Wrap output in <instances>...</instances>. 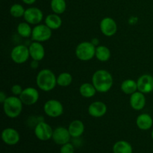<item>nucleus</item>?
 Masks as SVG:
<instances>
[{
	"instance_id": "11",
	"label": "nucleus",
	"mask_w": 153,
	"mask_h": 153,
	"mask_svg": "<svg viewBox=\"0 0 153 153\" xmlns=\"http://www.w3.org/2000/svg\"><path fill=\"white\" fill-rule=\"evenodd\" d=\"M100 28L102 33L106 37H112L117 31V25L116 21L109 16L102 19L100 24Z\"/></svg>"
},
{
	"instance_id": "19",
	"label": "nucleus",
	"mask_w": 153,
	"mask_h": 153,
	"mask_svg": "<svg viewBox=\"0 0 153 153\" xmlns=\"http://www.w3.org/2000/svg\"><path fill=\"white\" fill-rule=\"evenodd\" d=\"M136 125L140 130L150 129L153 125L152 117L148 114H141L136 119Z\"/></svg>"
},
{
	"instance_id": "10",
	"label": "nucleus",
	"mask_w": 153,
	"mask_h": 153,
	"mask_svg": "<svg viewBox=\"0 0 153 153\" xmlns=\"http://www.w3.org/2000/svg\"><path fill=\"white\" fill-rule=\"evenodd\" d=\"M39 92L36 88L33 87H28L22 91L19 96V99L25 105H32L35 104L39 100Z\"/></svg>"
},
{
	"instance_id": "7",
	"label": "nucleus",
	"mask_w": 153,
	"mask_h": 153,
	"mask_svg": "<svg viewBox=\"0 0 153 153\" xmlns=\"http://www.w3.org/2000/svg\"><path fill=\"white\" fill-rule=\"evenodd\" d=\"M30 57L28 47L24 45H18L13 48L10 52L12 61L17 64H22L26 62Z\"/></svg>"
},
{
	"instance_id": "21",
	"label": "nucleus",
	"mask_w": 153,
	"mask_h": 153,
	"mask_svg": "<svg viewBox=\"0 0 153 153\" xmlns=\"http://www.w3.org/2000/svg\"><path fill=\"white\" fill-rule=\"evenodd\" d=\"M120 88L124 94L131 95L137 91V83L133 79H126L122 82Z\"/></svg>"
},
{
	"instance_id": "18",
	"label": "nucleus",
	"mask_w": 153,
	"mask_h": 153,
	"mask_svg": "<svg viewBox=\"0 0 153 153\" xmlns=\"http://www.w3.org/2000/svg\"><path fill=\"white\" fill-rule=\"evenodd\" d=\"M69 132L73 138H79L85 132V124L79 120L72 121L68 127Z\"/></svg>"
},
{
	"instance_id": "2",
	"label": "nucleus",
	"mask_w": 153,
	"mask_h": 153,
	"mask_svg": "<svg viewBox=\"0 0 153 153\" xmlns=\"http://www.w3.org/2000/svg\"><path fill=\"white\" fill-rule=\"evenodd\" d=\"M36 83L41 91L49 92L55 89L57 85V77L52 70L43 69L37 73Z\"/></svg>"
},
{
	"instance_id": "23",
	"label": "nucleus",
	"mask_w": 153,
	"mask_h": 153,
	"mask_svg": "<svg viewBox=\"0 0 153 153\" xmlns=\"http://www.w3.org/2000/svg\"><path fill=\"white\" fill-rule=\"evenodd\" d=\"M132 152L131 145L126 140H119L113 146L114 153H132Z\"/></svg>"
},
{
	"instance_id": "25",
	"label": "nucleus",
	"mask_w": 153,
	"mask_h": 153,
	"mask_svg": "<svg viewBox=\"0 0 153 153\" xmlns=\"http://www.w3.org/2000/svg\"><path fill=\"white\" fill-rule=\"evenodd\" d=\"M50 7L53 13L62 14L67 9V2L65 0H51Z\"/></svg>"
},
{
	"instance_id": "9",
	"label": "nucleus",
	"mask_w": 153,
	"mask_h": 153,
	"mask_svg": "<svg viewBox=\"0 0 153 153\" xmlns=\"http://www.w3.org/2000/svg\"><path fill=\"white\" fill-rule=\"evenodd\" d=\"M25 22L30 25H38L40 24L43 19V13L40 8L36 7H30L25 9L23 16Z\"/></svg>"
},
{
	"instance_id": "4",
	"label": "nucleus",
	"mask_w": 153,
	"mask_h": 153,
	"mask_svg": "<svg viewBox=\"0 0 153 153\" xmlns=\"http://www.w3.org/2000/svg\"><path fill=\"white\" fill-rule=\"evenodd\" d=\"M96 48L97 47L91 42H82L76 46L75 53L79 60L88 61L95 57Z\"/></svg>"
},
{
	"instance_id": "28",
	"label": "nucleus",
	"mask_w": 153,
	"mask_h": 153,
	"mask_svg": "<svg viewBox=\"0 0 153 153\" xmlns=\"http://www.w3.org/2000/svg\"><path fill=\"white\" fill-rule=\"evenodd\" d=\"M25 9L23 6L20 4H13L10 7V13L13 17L14 18H20L24 16L25 14Z\"/></svg>"
},
{
	"instance_id": "31",
	"label": "nucleus",
	"mask_w": 153,
	"mask_h": 153,
	"mask_svg": "<svg viewBox=\"0 0 153 153\" xmlns=\"http://www.w3.org/2000/svg\"><path fill=\"white\" fill-rule=\"evenodd\" d=\"M30 66H31V67L32 69L36 70V69H37L39 66V61H35V60H32V61H31V65Z\"/></svg>"
},
{
	"instance_id": "26",
	"label": "nucleus",
	"mask_w": 153,
	"mask_h": 153,
	"mask_svg": "<svg viewBox=\"0 0 153 153\" xmlns=\"http://www.w3.org/2000/svg\"><path fill=\"white\" fill-rule=\"evenodd\" d=\"M32 29L33 28H31V25L27 22H20L16 28L18 34L24 38H28V37H31Z\"/></svg>"
},
{
	"instance_id": "17",
	"label": "nucleus",
	"mask_w": 153,
	"mask_h": 153,
	"mask_svg": "<svg viewBox=\"0 0 153 153\" xmlns=\"http://www.w3.org/2000/svg\"><path fill=\"white\" fill-rule=\"evenodd\" d=\"M129 103L131 107L135 111H140L146 105V97L144 94L136 91L130 95Z\"/></svg>"
},
{
	"instance_id": "8",
	"label": "nucleus",
	"mask_w": 153,
	"mask_h": 153,
	"mask_svg": "<svg viewBox=\"0 0 153 153\" xmlns=\"http://www.w3.org/2000/svg\"><path fill=\"white\" fill-rule=\"evenodd\" d=\"M34 134L37 139L42 141H46L52 138L54 130L52 127L46 123L44 120L39 123L35 127H34Z\"/></svg>"
},
{
	"instance_id": "14",
	"label": "nucleus",
	"mask_w": 153,
	"mask_h": 153,
	"mask_svg": "<svg viewBox=\"0 0 153 153\" xmlns=\"http://www.w3.org/2000/svg\"><path fill=\"white\" fill-rule=\"evenodd\" d=\"M1 139L4 143L13 146L19 143L20 140V135L15 128H6L1 132Z\"/></svg>"
},
{
	"instance_id": "29",
	"label": "nucleus",
	"mask_w": 153,
	"mask_h": 153,
	"mask_svg": "<svg viewBox=\"0 0 153 153\" xmlns=\"http://www.w3.org/2000/svg\"><path fill=\"white\" fill-rule=\"evenodd\" d=\"M74 146L70 142L62 145L61 147V149H60V153H74Z\"/></svg>"
},
{
	"instance_id": "24",
	"label": "nucleus",
	"mask_w": 153,
	"mask_h": 153,
	"mask_svg": "<svg viewBox=\"0 0 153 153\" xmlns=\"http://www.w3.org/2000/svg\"><path fill=\"white\" fill-rule=\"evenodd\" d=\"M79 93L85 98H91V97L95 96L97 90H96L95 87L94 86L93 84L86 82V83L82 84L80 86Z\"/></svg>"
},
{
	"instance_id": "3",
	"label": "nucleus",
	"mask_w": 153,
	"mask_h": 153,
	"mask_svg": "<svg viewBox=\"0 0 153 153\" xmlns=\"http://www.w3.org/2000/svg\"><path fill=\"white\" fill-rule=\"evenodd\" d=\"M2 105L4 114L9 118H16L22 112L23 103L19 97L12 96L7 97Z\"/></svg>"
},
{
	"instance_id": "12",
	"label": "nucleus",
	"mask_w": 153,
	"mask_h": 153,
	"mask_svg": "<svg viewBox=\"0 0 153 153\" xmlns=\"http://www.w3.org/2000/svg\"><path fill=\"white\" fill-rule=\"evenodd\" d=\"M137 91L146 94L153 91V76L149 74H143L137 81Z\"/></svg>"
},
{
	"instance_id": "15",
	"label": "nucleus",
	"mask_w": 153,
	"mask_h": 153,
	"mask_svg": "<svg viewBox=\"0 0 153 153\" xmlns=\"http://www.w3.org/2000/svg\"><path fill=\"white\" fill-rule=\"evenodd\" d=\"M107 110V105L104 102L100 101H96L90 105L88 111V114L93 117L100 118L105 114Z\"/></svg>"
},
{
	"instance_id": "5",
	"label": "nucleus",
	"mask_w": 153,
	"mask_h": 153,
	"mask_svg": "<svg viewBox=\"0 0 153 153\" xmlns=\"http://www.w3.org/2000/svg\"><path fill=\"white\" fill-rule=\"evenodd\" d=\"M52 30L46 24H38L33 28L31 37L33 41L43 43L49 40L52 37Z\"/></svg>"
},
{
	"instance_id": "32",
	"label": "nucleus",
	"mask_w": 153,
	"mask_h": 153,
	"mask_svg": "<svg viewBox=\"0 0 153 153\" xmlns=\"http://www.w3.org/2000/svg\"><path fill=\"white\" fill-rule=\"evenodd\" d=\"M6 99H7L6 94H4L3 91H1V92H0V102H1V104H3V103H4V102L5 101Z\"/></svg>"
},
{
	"instance_id": "33",
	"label": "nucleus",
	"mask_w": 153,
	"mask_h": 153,
	"mask_svg": "<svg viewBox=\"0 0 153 153\" xmlns=\"http://www.w3.org/2000/svg\"><path fill=\"white\" fill-rule=\"evenodd\" d=\"M22 1L26 4H34L37 0H22Z\"/></svg>"
},
{
	"instance_id": "6",
	"label": "nucleus",
	"mask_w": 153,
	"mask_h": 153,
	"mask_svg": "<svg viewBox=\"0 0 153 153\" xmlns=\"http://www.w3.org/2000/svg\"><path fill=\"white\" fill-rule=\"evenodd\" d=\"M43 111L49 117H58L64 113V106L58 100H49L45 102L43 105Z\"/></svg>"
},
{
	"instance_id": "1",
	"label": "nucleus",
	"mask_w": 153,
	"mask_h": 153,
	"mask_svg": "<svg viewBox=\"0 0 153 153\" xmlns=\"http://www.w3.org/2000/svg\"><path fill=\"white\" fill-rule=\"evenodd\" d=\"M92 84L97 91L100 93H106L111 89L114 85L112 75L105 70H98L92 76Z\"/></svg>"
},
{
	"instance_id": "16",
	"label": "nucleus",
	"mask_w": 153,
	"mask_h": 153,
	"mask_svg": "<svg viewBox=\"0 0 153 153\" xmlns=\"http://www.w3.org/2000/svg\"><path fill=\"white\" fill-rule=\"evenodd\" d=\"M30 57L32 60L42 61L45 57V49L43 44L40 42L33 41L28 46Z\"/></svg>"
},
{
	"instance_id": "20",
	"label": "nucleus",
	"mask_w": 153,
	"mask_h": 153,
	"mask_svg": "<svg viewBox=\"0 0 153 153\" xmlns=\"http://www.w3.org/2000/svg\"><path fill=\"white\" fill-rule=\"evenodd\" d=\"M45 24L52 30H57L61 28L62 25V19L59 14L57 13H51L47 15L45 18Z\"/></svg>"
},
{
	"instance_id": "30",
	"label": "nucleus",
	"mask_w": 153,
	"mask_h": 153,
	"mask_svg": "<svg viewBox=\"0 0 153 153\" xmlns=\"http://www.w3.org/2000/svg\"><path fill=\"white\" fill-rule=\"evenodd\" d=\"M22 91H23V89L19 85H14L11 87L12 94H13V96H16V97H19L20 94H22Z\"/></svg>"
},
{
	"instance_id": "13",
	"label": "nucleus",
	"mask_w": 153,
	"mask_h": 153,
	"mask_svg": "<svg viewBox=\"0 0 153 153\" xmlns=\"http://www.w3.org/2000/svg\"><path fill=\"white\" fill-rule=\"evenodd\" d=\"M71 137L68 128H66L65 127L63 126H59L54 129L52 139L56 144L62 146L65 143H69Z\"/></svg>"
},
{
	"instance_id": "34",
	"label": "nucleus",
	"mask_w": 153,
	"mask_h": 153,
	"mask_svg": "<svg viewBox=\"0 0 153 153\" xmlns=\"http://www.w3.org/2000/svg\"><path fill=\"white\" fill-rule=\"evenodd\" d=\"M91 43H93V44L94 45V46H99V40H98V39L97 38H94L92 40V41H91Z\"/></svg>"
},
{
	"instance_id": "27",
	"label": "nucleus",
	"mask_w": 153,
	"mask_h": 153,
	"mask_svg": "<svg viewBox=\"0 0 153 153\" xmlns=\"http://www.w3.org/2000/svg\"><path fill=\"white\" fill-rule=\"evenodd\" d=\"M73 82V76L70 73H61L57 77V85L61 87H68Z\"/></svg>"
},
{
	"instance_id": "22",
	"label": "nucleus",
	"mask_w": 153,
	"mask_h": 153,
	"mask_svg": "<svg viewBox=\"0 0 153 153\" xmlns=\"http://www.w3.org/2000/svg\"><path fill=\"white\" fill-rule=\"evenodd\" d=\"M96 58L98 61H102V62H105L108 61L111 58V51L107 46H98L96 48Z\"/></svg>"
},
{
	"instance_id": "35",
	"label": "nucleus",
	"mask_w": 153,
	"mask_h": 153,
	"mask_svg": "<svg viewBox=\"0 0 153 153\" xmlns=\"http://www.w3.org/2000/svg\"><path fill=\"white\" fill-rule=\"evenodd\" d=\"M151 136H152V140H153V129H152V134H151Z\"/></svg>"
}]
</instances>
